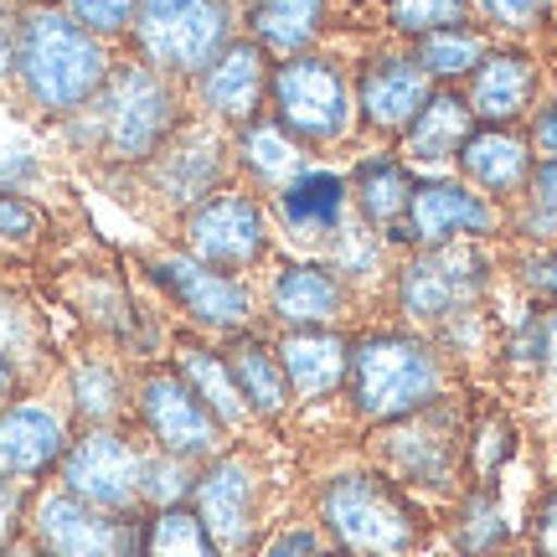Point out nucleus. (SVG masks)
Masks as SVG:
<instances>
[{
	"mask_svg": "<svg viewBox=\"0 0 557 557\" xmlns=\"http://www.w3.org/2000/svg\"><path fill=\"white\" fill-rule=\"evenodd\" d=\"M114 73V52L88 26L67 16L62 5H21V52L16 88L47 120H73L99 99V88Z\"/></svg>",
	"mask_w": 557,
	"mask_h": 557,
	"instance_id": "nucleus-1",
	"label": "nucleus"
},
{
	"mask_svg": "<svg viewBox=\"0 0 557 557\" xmlns=\"http://www.w3.org/2000/svg\"><path fill=\"white\" fill-rule=\"evenodd\" d=\"M67 124L83 135L88 156H99L114 171H139L145 160H156L171 145V135L186 124V109H181L176 83L156 67H145L139 58H129L114 62L99 99Z\"/></svg>",
	"mask_w": 557,
	"mask_h": 557,
	"instance_id": "nucleus-2",
	"label": "nucleus"
},
{
	"mask_svg": "<svg viewBox=\"0 0 557 557\" xmlns=\"http://www.w3.org/2000/svg\"><path fill=\"white\" fill-rule=\"evenodd\" d=\"M444 382H449V367L434 341L408 336V331H367L351 341L346 393L367 423H398L429 408L444 398Z\"/></svg>",
	"mask_w": 557,
	"mask_h": 557,
	"instance_id": "nucleus-3",
	"label": "nucleus"
},
{
	"mask_svg": "<svg viewBox=\"0 0 557 557\" xmlns=\"http://www.w3.org/2000/svg\"><path fill=\"white\" fill-rule=\"evenodd\" d=\"M320 527L336 537L346 557H408L418 547V511L398 491V480L372 470L331 475L315 496Z\"/></svg>",
	"mask_w": 557,
	"mask_h": 557,
	"instance_id": "nucleus-4",
	"label": "nucleus"
},
{
	"mask_svg": "<svg viewBox=\"0 0 557 557\" xmlns=\"http://www.w3.org/2000/svg\"><path fill=\"white\" fill-rule=\"evenodd\" d=\"M233 41V0H139L129 47L165 78H201Z\"/></svg>",
	"mask_w": 557,
	"mask_h": 557,
	"instance_id": "nucleus-5",
	"label": "nucleus"
},
{
	"mask_svg": "<svg viewBox=\"0 0 557 557\" xmlns=\"http://www.w3.org/2000/svg\"><path fill=\"white\" fill-rule=\"evenodd\" d=\"M274 120L299 139V145H336L357 124V94L331 58H284L269 78Z\"/></svg>",
	"mask_w": 557,
	"mask_h": 557,
	"instance_id": "nucleus-6",
	"label": "nucleus"
},
{
	"mask_svg": "<svg viewBox=\"0 0 557 557\" xmlns=\"http://www.w3.org/2000/svg\"><path fill=\"white\" fill-rule=\"evenodd\" d=\"M485 274L491 259L475 243H444V248H423L413 263L398 274L393 299L398 310L418 325H455L459 315H475L480 295H485Z\"/></svg>",
	"mask_w": 557,
	"mask_h": 557,
	"instance_id": "nucleus-7",
	"label": "nucleus"
},
{
	"mask_svg": "<svg viewBox=\"0 0 557 557\" xmlns=\"http://www.w3.org/2000/svg\"><path fill=\"white\" fill-rule=\"evenodd\" d=\"M139 470H145V449L124 434L120 423L109 429H83L73 434L67 455L58 465V485L67 496L88 500L94 511L109 517H135L139 511Z\"/></svg>",
	"mask_w": 557,
	"mask_h": 557,
	"instance_id": "nucleus-8",
	"label": "nucleus"
},
{
	"mask_svg": "<svg viewBox=\"0 0 557 557\" xmlns=\"http://www.w3.org/2000/svg\"><path fill=\"white\" fill-rule=\"evenodd\" d=\"M145 269H150L160 295L171 299L191 325H201V331H212V336H243L253 325V289H248L243 274L212 269V263L191 259L186 248L156 253V259H145Z\"/></svg>",
	"mask_w": 557,
	"mask_h": 557,
	"instance_id": "nucleus-9",
	"label": "nucleus"
},
{
	"mask_svg": "<svg viewBox=\"0 0 557 557\" xmlns=\"http://www.w3.org/2000/svg\"><path fill=\"white\" fill-rule=\"evenodd\" d=\"M129 408H135L139 429L150 434V449H160V455L207 465V459L222 455V444H227V429L207 413V403H201L171 367L145 372V377L135 382V393H129Z\"/></svg>",
	"mask_w": 557,
	"mask_h": 557,
	"instance_id": "nucleus-10",
	"label": "nucleus"
},
{
	"mask_svg": "<svg viewBox=\"0 0 557 557\" xmlns=\"http://www.w3.org/2000/svg\"><path fill=\"white\" fill-rule=\"evenodd\" d=\"M227 171H233V145L212 129V124H181L171 145L156 160L139 165L145 186L156 191L160 207H171L176 218H186L191 207L207 197L227 191Z\"/></svg>",
	"mask_w": 557,
	"mask_h": 557,
	"instance_id": "nucleus-11",
	"label": "nucleus"
},
{
	"mask_svg": "<svg viewBox=\"0 0 557 557\" xmlns=\"http://www.w3.org/2000/svg\"><path fill=\"white\" fill-rule=\"evenodd\" d=\"M181 248L191 259L212 263V269H227V274H243L248 263H259L269 253V218L263 207L248 191H218L201 207H191L181 218Z\"/></svg>",
	"mask_w": 557,
	"mask_h": 557,
	"instance_id": "nucleus-12",
	"label": "nucleus"
},
{
	"mask_svg": "<svg viewBox=\"0 0 557 557\" xmlns=\"http://www.w3.org/2000/svg\"><path fill=\"white\" fill-rule=\"evenodd\" d=\"M191 511L207 527V537L218 542L222 557L248 553L253 532H259V470L248 455L222 449L197 470V491H191Z\"/></svg>",
	"mask_w": 557,
	"mask_h": 557,
	"instance_id": "nucleus-13",
	"label": "nucleus"
},
{
	"mask_svg": "<svg viewBox=\"0 0 557 557\" xmlns=\"http://www.w3.org/2000/svg\"><path fill=\"white\" fill-rule=\"evenodd\" d=\"M500 227L496 201H485L480 191H470L465 181H423L413 186V201L403 212L398 227H387V243H408V248H444L459 238H491Z\"/></svg>",
	"mask_w": 557,
	"mask_h": 557,
	"instance_id": "nucleus-14",
	"label": "nucleus"
},
{
	"mask_svg": "<svg viewBox=\"0 0 557 557\" xmlns=\"http://www.w3.org/2000/svg\"><path fill=\"white\" fill-rule=\"evenodd\" d=\"M73 444V413L47 398H16L0 408V480L32 491L37 480L58 475Z\"/></svg>",
	"mask_w": 557,
	"mask_h": 557,
	"instance_id": "nucleus-15",
	"label": "nucleus"
},
{
	"mask_svg": "<svg viewBox=\"0 0 557 557\" xmlns=\"http://www.w3.org/2000/svg\"><path fill=\"white\" fill-rule=\"evenodd\" d=\"M387 480L403 485H449L459 470V423L449 408H418V413L398 418V423H382V444H377Z\"/></svg>",
	"mask_w": 557,
	"mask_h": 557,
	"instance_id": "nucleus-16",
	"label": "nucleus"
},
{
	"mask_svg": "<svg viewBox=\"0 0 557 557\" xmlns=\"http://www.w3.org/2000/svg\"><path fill=\"white\" fill-rule=\"evenodd\" d=\"M26 532L41 557H114L120 553L124 517L94 511L88 500L67 496L62 485L41 491L26 511Z\"/></svg>",
	"mask_w": 557,
	"mask_h": 557,
	"instance_id": "nucleus-17",
	"label": "nucleus"
},
{
	"mask_svg": "<svg viewBox=\"0 0 557 557\" xmlns=\"http://www.w3.org/2000/svg\"><path fill=\"white\" fill-rule=\"evenodd\" d=\"M269 78H274V67H269V52H263L259 41H227L218 52V62L207 67L197 78V99L207 109V120L212 124H243L263 120V103H269Z\"/></svg>",
	"mask_w": 557,
	"mask_h": 557,
	"instance_id": "nucleus-18",
	"label": "nucleus"
},
{
	"mask_svg": "<svg viewBox=\"0 0 557 557\" xmlns=\"http://www.w3.org/2000/svg\"><path fill=\"white\" fill-rule=\"evenodd\" d=\"M434 99V78L403 52L361 62L357 73V120L387 139H403V129L423 114V103Z\"/></svg>",
	"mask_w": 557,
	"mask_h": 557,
	"instance_id": "nucleus-19",
	"label": "nucleus"
},
{
	"mask_svg": "<svg viewBox=\"0 0 557 557\" xmlns=\"http://www.w3.org/2000/svg\"><path fill=\"white\" fill-rule=\"evenodd\" d=\"M346 305H351V284L320 259L284 263L269 284V315L284 331H325L331 320L346 315Z\"/></svg>",
	"mask_w": 557,
	"mask_h": 557,
	"instance_id": "nucleus-20",
	"label": "nucleus"
},
{
	"mask_svg": "<svg viewBox=\"0 0 557 557\" xmlns=\"http://www.w3.org/2000/svg\"><path fill=\"white\" fill-rule=\"evenodd\" d=\"M459 171H465V186L480 191L485 201H511L527 191L532 181V139L511 135V129H491V124H475L470 139L459 145Z\"/></svg>",
	"mask_w": 557,
	"mask_h": 557,
	"instance_id": "nucleus-21",
	"label": "nucleus"
},
{
	"mask_svg": "<svg viewBox=\"0 0 557 557\" xmlns=\"http://www.w3.org/2000/svg\"><path fill=\"white\" fill-rule=\"evenodd\" d=\"M532 99H537V58H527L517 47L485 52L465 94L475 124H491V129H511L532 109Z\"/></svg>",
	"mask_w": 557,
	"mask_h": 557,
	"instance_id": "nucleus-22",
	"label": "nucleus"
},
{
	"mask_svg": "<svg viewBox=\"0 0 557 557\" xmlns=\"http://www.w3.org/2000/svg\"><path fill=\"white\" fill-rule=\"evenodd\" d=\"M274 351H278V367H284L295 398L320 403V398H331L336 387H346L351 341L336 336V331H289Z\"/></svg>",
	"mask_w": 557,
	"mask_h": 557,
	"instance_id": "nucleus-23",
	"label": "nucleus"
},
{
	"mask_svg": "<svg viewBox=\"0 0 557 557\" xmlns=\"http://www.w3.org/2000/svg\"><path fill=\"white\" fill-rule=\"evenodd\" d=\"M171 372L207 403V413L218 418L227 434L243 429V423H253L238 382H233V367H227V357H222L218 346H207V341H176V346H171Z\"/></svg>",
	"mask_w": 557,
	"mask_h": 557,
	"instance_id": "nucleus-24",
	"label": "nucleus"
},
{
	"mask_svg": "<svg viewBox=\"0 0 557 557\" xmlns=\"http://www.w3.org/2000/svg\"><path fill=\"white\" fill-rule=\"evenodd\" d=\"M222 357H227V367H233V382H238L248 413L263 418V423H274V418L289 413L295 393H289V377H284L278 351L269 346V341H259V336H248V331H243V336H233V346H227Z\"/></svg>",
	"mask_w": 557,
	"mask_h": 557,
	"instance_id": "nucleus-25",
	"label": "nucleus"
},
{
	"mask_svg": "<svg viewBox=\"0 0 557 557\" xmlns=\"http://www.w3.org/2000/svg\"><path fill=\"white\" fill-rule=\"evenodd\" d=\"M233 160H238L259 186H274V191H284L295 176L310 171V165H305V145H299V139L289 135L278 120L243 124L238 139H233Z\"/></svg>",
	"mask_w": 557,
	"mask_h": 557,
	"instance_id": "nucleus-26",
	"label": "nucleus"
},
{
	"mask_svg": "<svg viewBox=\"0 0 557 557\" xmlns=\"http://www.w3.org/2000/svg\"><path fill=\"white\" fill-rule=\"evenodd\" d=\"M346 201H351L346 176H336V171H305V176H295L278 191V218L289 222L295 233L336 238L346 227Z\"/></svg>",
	"mask_w": 557,
	"mask_h": 557,
	"instance_id": "nucleus-27",
	"label": "nucleus"
},
{
	"mask_svg": "<svg viewBox=\"0 0 557 557\" xmlns=\"http://www.w3.org/2000/svg\"><path fill=\"white\" fill-rule=\"evenodd\" d=\"M248 26L269 58H299L315 47L325 26V0H253Z\"/></svg>",
	"mask_w": 557,
	"mask_h": 557,
	"instance_id": "nucleus-28",
	"label": "nucleus"
},
{
	"mask_svg": "<svg viewBox=\"0 0 557 557\" xmlns=\"http://www.w3.org/2000/svg\"><path fill=\"white\" fill-rule=\"evenodd\" d=\"M470 129H475L470 103L459 99L455 88H438L434 99L423 103V114L403 129V150L413 160H449L459 156V145L470 139Z\"/></svg>",
	"mask_w": 557,
	"mask_h": 557,
	"instance_id": "nucleus-29",
	"label": "nucleus"
},
{
	"mask_svg": "<svg viewBox=\"0 0 557 557\" xmlns=\"http://www.w3.org/2000/svg\"><path fill=\"white\" fill-rule=\"evenodd\" d=\"M124 408H129V387H124L114 361L83 357L67 372V413L78 418L83 429H109L124 418Z\"/></svg>",
	"mask_w": 557,
	"mask_h": 557,
	"instance_id": "nucleus-30",
	"label": "nucleus"
},
{
	"mask_svg": "<svg viewBox=\"0 0 557 557\" xmlns=\"http://www.w3.org/2000/svg\"><path fill=\"white\" fill-rule=\"evenodd\" d=\"M351 186H357V207H361V218H367V227H382V233H387V227L403 222L418 181L408 176V165H403L398 156H372L357 165Z\"/></svg>",
	"mask_w": 557,
	"mask_h": 557,
	"instance_id": "nucleus-31",
	"label": "nucleus"
},
{
	"mask_svg": "<svg viewBox=\"0 0 557 557\" xmlns=\"http://www.w3.org/2000/svg\"><path fill=\"white\" fill-rule=\"evenodd\" d=\"M485 52H491V47H485V37H480L475 26L465 21V26H444V32H429V37H418L413 62H418V67H423V73H429L434 83H455V78H470Z\"/></svg>",
	"mask_w": 557,
	"mask_h": 557,
	"instance_id": "nucleus-32",
	"label": "nucleus"
},
{
	"mask_svg": "<svg viewBox=\"0 0 557 557\" xmlns=\"http://www.w3.org/2000/svg\"><path fill=\"white\" fill-rule=\"evenodd\" d=\"M145 557H222L191 506H171L145 521Z\"/></svg>",
	"mask_w": 557,
	"mask_h": 557,
	"instance_id": "nucleus-33",
	"label": "nucleus"
},
{
	"mask_svg": "<svg viewBox=\"0 0 557 557\" xmlns=\"http://www.w3.org/2000/svg\"><path fill=\"white\" fill-rule=\"evenodd\" d=\"M506 542H511V527L500 517L496 491H470L455 517V547L465 557H491V553H500Z\"/></svg>",
	"mask_w": 557,
	"mask_h": 557,
	"instance_id": "nucleus-34",
	"label": "nucleus"
},
{
	"mask_svg": "<svg viewBox=\"0 0 557 557\" xmlns=\"http://www.w3.org/2000/svg\"><path fill=\"white\" fill-rule=\"evenodd\" d=\"M197 470L191 459L160 455V449H145V470H139V506L150 511H171V506H191V491H197Z\"/></svg>",
	"mask_w": 557,
	"mask_h": 557,
	"instance_id": "nucleus-35",
	"label": "nucleus"
},
{
	"mask_svg": "<svg viewBox=\"0 0 557 557\" xmlns=\"http://www.w3.org/2000/svg\"><path fill=\"white\" fill-rule=\"evenodd\" d=\"M0 357L16 372H26V367H37L47 357V331H41L37 310L11 289H0Z\"/></svg>",
	"mask_w": 557,
	"mask_h": 557,
	"instance_id": "nucleus-36",
	"label": "nucleus"
},
{
	"mask_svg": "<svg viewBox=\"0 0 557 557\" xmlns=\"http://www.w3.org/2000/svg\"><path fill=\"white\" fill-rule=\"evenodd\" d=\"M517 233L527 243H537V248H557V160L532 165V181L521 191Z\"/></svg>",
	"mask_w": 557,
	"mask_h": 557,
	"instance_id": "nucleus-37",
	"label": "nucleus"
},
{
	"mask_svg": "<svg viewBox=\"0 0 557 557\" xmlns=\"http://www.w3.org/2000/svg\"><path fill=\"white\" fill-rule=\"evenodd\" d=\"M465 21H470V0H387V26L413 41Z\"/></svg>",
	"mask_w": 557,
	"mask_h": 557,
	"instance_id": "nucleus-38",
	"label": "nucleus"
},
{
	"mask_svg": "<svg viewBox=\"0 0 557 557\" xmlns=\"http://www.w3.org/2000/svg\"><path fill=\"white\" fill-rule=\"evenodd\" d=\"M62 11L78 21V26H88L99 41H120L135 26L139 0H62Z\"/></svg>",
	"mask_w": 557,
	"mask_h": 557,
	"instance_id": "nucleus-39",
	"label": "nucleus"
},
{
	"mask_svg": "<svg viewBox=\"0 0 557 557\" xmlns=\"http://www.w3.org/2000/svg\"><path fill=\"white\" fill-rule=\"evenodd\" d=\"M511 357L521 367H537V372H557V305L537 310V315L521 325L517 346H511Z\"/></svg>",
	"mask_w": 557,
	"mask_h": 557,
	"instance_id": "nucleus-40",
	"label": "nucleus"
},
{
	"mask_svg": "<svg viewBox=\"0 0 557 557\" xmlns=\"http://www.w3.org/2000/svg\"><path fill=\"white\" fill-rule=\"evenodd\" d=\"M41 233H47V218H41L37 201H26L0 186V243L5 248H32Z\"/></svg>",
	"mask_w": 557,
	"mask_h": 557,
	"instance_id": "nucleus-41",
	"label": "nucleus"
},
{
	"mask_svg": "<svg viewBox=\"0 0 557 557\" xmlns=\"http://www.w3.org/2000/svg\"><path fill=\"white\" fill-rule=\"evenodd\" d=\"M475 11L500 32H532L547 21L553 0H475Z\"/></svg>",
	"mask_w": 557,
	"mask_h": 557,
	"instance_id": "nucleus-42",
	"label": "nucleus"
},
{
	"mask_svg": "<svg viewBox=\"0 0 557 557\" xmlns=\"http://www.w3.org/2000/svg\"><path fill=\"white\" fill-rule=\"evenodd\" d=\"M16 52H21V5L0 0V94L16 88Z\"/></svg>",
	"mask_w": 557,
	"mask_h": 557,
	"instance_id": "nucleus-43",
	"label": "nucleus"
},
{
	"mask_svg": "<svg viewBox=\"0 0 557 557\" xmlns=\"http://www.w3.org/2000/svg\"><path fill=\"white\" fill-rule=\"evenodd\" d=\"M26 511H32L26 491H21V485H11V480H0V557L16 547L21 527H26Z\"/></svg>",
	"mask_w": 557,
	"mask_h": 557,
	"instance_id": "nucleus-44",
	"label": "nucleus"
},
{
	"mask_svg": "<svg viewBox=\"0 0 557 557\" xmlns=\"http://www.w3.org/2000/svg\"><path fill=\"white\" fill-rule=\"evenodd\" d=\"M259 557H320V537L310 527H289V532H278V537L263 542Z\"/></svg>",
	"mask_w": 557,
	"mask_h": 557,
	"instance_id": "nucleus-45",
	"label": "nucleus"
},
{
	"mask_svg": "<svg viewBox=\"0 0 557 557\" xmlns=\"http://www.w3.org/2000/svg\"><path fill=\"white\" fill-rule=\"evenodd\" d=\"M532 542H537V557H557V491L537 506V521H532Z\"/></svg>",
	"mask_w": 557,
	"mask_h": 557,
	"instance_id": "nucleus-46",
	"label": "nucleus"
},
{
	"mask_svg": "<svg viewBox=\"0 0 557 557\" xmlns=\"http://www.w3.org/2000/svg\"><path fill=\"white\" fill-rule=\"evenodd\" d=\"M532 156L557 160V99L532 120Z\"/></svg>",
	"mask_w": 557,
	"mask_h": 557,
	"instance_id": "nucleus-47",
	"label": "nucleus"
},
{
	"mask_svg": "<svg viewBox=\"0 0 557 557\" xmlns=\"http://www.w3.org/2000/svg\"><path fill=\"white\" fill-rule=\"evenodd\" d=\"M16 393H21V372L0 357V408H5V403H16Z\"/></svg>",
	"mask_w": 557,
	"mask_h": 557,
	"instance_id": "nucleus-48",
	"label": "nucleus"
},
{
	"mask_svg": "<svg viewBox=\"0 0 557 557\" xmlns=\"http://www.w3.org/2000/svg\"><path fill=\"white\" fill-rule=\"evenodd\" d=\"M37 5H62V0H37Z\"/></svg>",
	"mask_w": 557,
	"mask_h": 557,
	"instance_id": "nucleus-49",
	"label": "nucleus"
},
{
	"mask_svg": "<svg viewBox=\"0 0 557 557\" xmlns=\"http://www.w3.org/2000/svg\"><path fill=\"white\" fill-rule=\"evenodd\" d=\"M320 557H346V553H320Z\"/></svg>",
	"mask_w": 557,
	"mask_h": 557,
	"instance_id": "nucleus-50",
	"label": "nucleus"
}]
</instances>
